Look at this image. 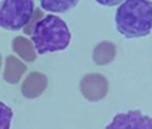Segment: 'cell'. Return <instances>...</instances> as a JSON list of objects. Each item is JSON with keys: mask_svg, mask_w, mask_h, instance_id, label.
Here are the masks:
<instances>
[{"mask_svg": "<svg viewBox=\"0 0 152 129\" xmlns=\"http://www.w3.org/2000/svg\"><path fill=\"white\" fill-rule=\"evenodd\" d=\"M116 28L123 36L143 38L152 28V1L149 0H125L115 16Z\"/></svg>", "mask_w": 152, "mask_h": 129, "instance_id": "1", "label": "cell"}, {"mask_svg": "<svg viewBox=\"0 0 152 129\" xmlns=\"http://www.w3.org/2000/svg\"><path fill=\"white\" fill-rule=\"evenodd\" d=\"M72 40V34L66 22L55 15H46L34 28L32 44L37 54L62 51L67 49Z\"/></svg>", "mask_w": 152, "mask_h": 129, "instance_id": "2", "label": "cell"}, {"mask_svg": "<svg viewBox=\"0 0 152 129\" xmlns=\"http://www.w3.org/2000/svg\"><path fill=\"white\" fill-rule=\"evenodd\" d=\"M35 9L34 0H1L0 3V27L18 31L30 22Z\"/></svg>", "mask_w": 152, "mask_h": 129, "instance_id": "3", "label": "cell"}, {"mask_svg": "<svg viewBox=\"0 0 152 129\" xmlns=\"http://www.w3.org/2000/svg\"><path fill=\"white\" fill-rule=\"evenodd\" d=\"M80 90L88 101L97 102L106 97L109 92V82L102 74L98 73L86 74L80 82Z\"/></svg>", "mask_w": 152, "mask_h": 129, "instance_id": "4", "label": "cell"}, {"mask_svg": "<svg viewBox=\"0 0 152 129\" xmlns=\"http://www.w3.org/2000/svg\"><path fill=\"white\" fill-rule=\"evenodd\" d=\"M105 129H152V117L140 110L118 113Z\"/></svg>", "mask_w": 152, "mask_h": 129, "instance_id": "5", "label": "cell"}, {"mask_svg": "<svg viewBox=\"0 0 152 129\" xmlns=\"http://www.w3.org/2000/svg\"><path fill=\"white\" fill-rule=\"evenodd\" d=\"M47 85H49V79L46 75L40 71H32L24 78L20 92L23 97L28 98V100H35L45 93V90L47 89Z\"/></svg>", "mask_w": 152, "mask_h": 129, "instance_id": "6", "label": "cell"}, {"mask_svg": "<svg viewBox=\"0 0 152 129\" xmlns=\"http://www.w3.org/2000/svg\"><path fill=\"white\" fill-rule=\"evenodd\" d=\"M27 71V65H24L23 60H20L18 57L15 55H8L6 58V65H4V73H3V78L6 82L15 85L18 83L23 74Z\"/></svg>", "mask_w": 152, "mask_h": 129, "instance_id": "7", "label": "cell"}, {"mask_svg": "<svg viewBox=\"0 0 152 129\" xmlns=\"http://www.w3.org/2000/svg\"><path fill=\"white\" fill-rule=\"evenodd\" d=\"M116 54H117V49H116L115 43L110 40H102L94 47L92 55L96 65L105 66V65H109L110 62H113Z\"/></svg>", "mask_w": 152, "mask_h": 129, "instance_id": "8", "label": "cell"}, {"mask_svg": "<svg viewBox=\"0 0 152 129\" xmlns=\"http://www.w3.org/2000/svg\"><path fill=\"white\" fill-rule=\"evenodd\" d=\"M12 50L15 54H18L24 62H34L37 59L38 54L34 49L31 40H28L24 36H16L12 40Z\"/></svg>", "mask_w": 152, "mask_h": 129, "instance_id": "9", "label": "cell"}, {"mask_svg": "<svg viewBox=\"0 0 152 129\" xmlns=\"http://www.w3.org/2000/svg\"><path fill=\"white\" fill-rule=\"evenodd\" d=\"M80 0H40V6L45 11L62 14L73 9Z\"/></svg>", "mask_w": 152, "mask_h": 129, "instance_id": "10", "label": "cell"}, {"mask_svg": "<svg viewBox=\"0 0 152 129\" xmlns=\"http://www.w3.org/2000/svg\"><path fill=\"white\" fill-rule=\"evenodd\" d=\"M14 112L8 105L0 101V129H10L11 128Z\"/></svg>", "mask_w": 152, "mask_h": 129, "instance_id": "11", "label": "cell"}, {"mask_svg": "<svg viewBox=\"0 0 152 129\" xmlns=\"http://www.w3.org/2000/svg\"><path fill=\"white\" fill-rule=\"evenodd\" d=\"M43 17H45V14H43L42 9H40V8H35L34 9V14H32L31 19H30V22L23 27V32H24V34H26V35H31V36H32L35 26H37L38 22H39L40 19H43Z\"/></svg>", "mask_w": 152, "mask_h": 129, "instance_id": "12", "label": "cell"}, {"mask_svg": "<svg viewBox=\"0 0 152 129\" xmlns=\"http://www.w3.org/2000/svg\"><path fill=\"white\" fill-rule=\"evenodd\" d=\"M98 4H102V6L106 7H113V6H117V4L123 3L125 0H96Z\"/></svg>", "mask_w": 152, "mask_h": 129, "instance_id": "13", "label": "cell"}, {"mask_svg": "<svg viewBox=\"0 0 152 129\" xmlns=\"http://www.w3.org/2000/svg\"><path fill=\"white\" fill-rule=\"evenodd\" d=\"M0 69H1V54H0Z\"/></svg>", "mask_w": 152, "mask_h": 129, "instance_id": "14", "label": "cell"}]
</instances>
